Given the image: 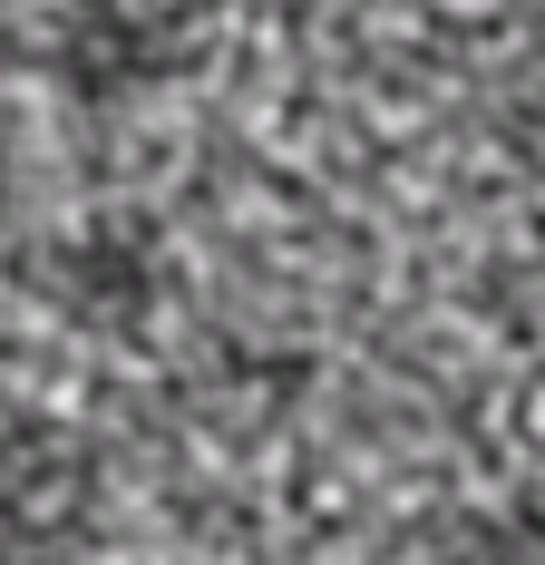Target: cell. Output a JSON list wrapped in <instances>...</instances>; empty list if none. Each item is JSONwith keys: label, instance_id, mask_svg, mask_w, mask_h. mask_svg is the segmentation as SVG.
Returning a JSON list of instances; mask_svg holds the SVG:
<instances>
[{"label": "cell", "instance_id": "cell-1", "mask_svg": "<svg viewBox=\"0 0 545 565\" xmlns=\"http://www.w3.org/2000/svg\"><path fill=\"white\" fill-rule=\"evenodd\" d=\"M58 58H68L78 88L117 98V88H147L165 58H175V30H165L147 0H78V20H68Z\"/></svg>", "mask_w": 545, "mask_h": 565}, {"label": "cell", "instance_id": "cell-2", "mask_svg": "<svg viewBox=\"0 0 545 565\" xmlns=\"http://www.w3.org/2000/svg\"><path fill=\"white\" fill-rule=\"evenodd\" d=\"M488 565H545V488L516 498V508L488 526Z\"/></svg>", "mask_w": 545, "mask_h": 565}, {"label": "cell", "instance_id": "cell-3", "mask_svg": "<svg viewBox=\"0 0 545 565\" xmlns=\"http://www.w3.org/2000/svg\"><path fill=\"white\" fill-rule=\"evenodd\" d=\"M0 565H40L30 556V508H20V498H0Z\"/></svg>", "mask_w": 545, "mask_h": 565}]
</instances>
